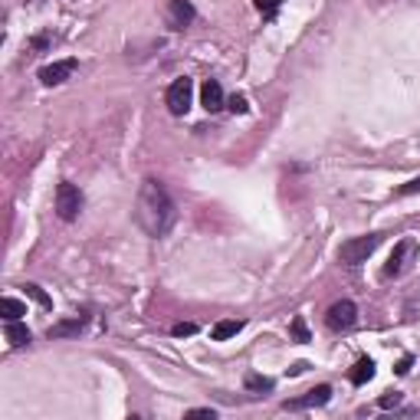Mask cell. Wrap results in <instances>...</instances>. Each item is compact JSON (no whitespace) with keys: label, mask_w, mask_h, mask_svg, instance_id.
Segmentation results:
<instances>
[{"label":"cell","mask_w":420,"mask_h":420,"mask_svg":"<svg viewBox=\"0 0 420 420\" xmlns=\"http://www.w3.org/2000/svg\"><path fill=\"white\" fill-rule=\"evenodd\" d=\"M135 217L141 230L154 237V240H161L171 233V226L178 224V204L171 200V194L165 191V184L161 180H141V191H138V207H135Z\"/></svg>","instance_id":"1"},{"label":"cell","mask_w":420,"mask_h":420,"mask_svg":"<svg viewBox=\"0 0 420 420\" xmlns=\"http://www.w3.org/2000/svg\"><path fill=\"white\" fill-rule=\"evenodd\" d=\"M377 246H381V233L351 237V240L342 243V250H338V259H342L345 266H361V263H368V256L375 253Z\"/></svg>","instance_id":"2"},{"label":"cell","mask_w":420,"mask_h":420,"mask_svg":"<svg viewBox=\"0 0 420 420\" xmlns=\"http://www.w3.org/2000/svg\"><path fill=\"white\" fill-rule=\"evenodd\" d=\"M414 256H417V240H410V237L397 240V243H394V250H390V256H388L384 276H388V279H397V276H404V272L410 270V263H414Z\"/></svg>","instance_id":"3"},{"label":"cell","mask_w":420,"mask_h":420,"mask_svg":"<svg viewBox=\"0 0 420 420\" xmlns=\"http://www.w3.org/2000/svg\"><path fill=\"white\" fill-rule=\"evenodd\" d=\"M82 191L75 187V184H69V180H62L60 187H56V213H60V220H75L79 217V210H82Z\"/></svg>","instance_id":"4"},{"label":"cell","mask_w":420,"mask_h":420,"mask_svg":"<svg viewBox=\"0 0 420 420\" xmlns=\"http://www.w3.org/2000/svg\"><path fill=\"white\" fill-rule=\"evenodd\" d=\"M191 99H194V82L191 79H174L165 92V105L171 115H184L191 108Z\"/></svg>","instance_id":"5"},{"label":"cell","mask_w":420,"mask_h":420,"mask_svg":"<svg viewBox=\"0 0 420 420\" xmlns=\"http://www.w3.org/2000/svg\"><path fill=\"white\" fill-rule=\"evenodd\" d=\"M325 322H329L331 331H348L355 322H358V305H355L351 299L335 302V305L329 309V315H325Z\"/></svg>","instance_id":"6"},{"label":"cell","mask_w":420,"mask_h":420,"mask_svg":"<svg viewBox=\"0 0 420 420\" xmlns=\"http://www.w3.org/2000/svg\"><path fill=\"white\" fill-rule=\"evenodd\" d=\"M165 16H167V27H171V30H187V27L194 23L197 10L191 0H167Z\"/></svg>","instance_id":"7"},{"label":"cell","mask_w":420,"mask_h":420,"mask_svg":"<svg viewBox=\"0 0 420 420\" xmlns=\"http://www.w3.org/2000/svg\"><path fill=\"white\" fill-rule=\"evenodd\" d=\"M331 401V388L329 384H318V388L305 390L302 397H292V401H285V410H312V407H322Z\"/></svg>","instance_id":"8"},{"label":"cell","mask_w":420,"mask_h":420,"mask_svg":"<svg viewBox=\"0 0 420 420\" xmlns=\"http://www.w3.org/2000/svg\"><path fill=\"white\" fill-rule=\"evenodd\" d=\"M75 73V60H60V62H49L40 69V82L43 86H62L69 75Z\"/></svg>","instance_id":"9"},{"label":"cell","mask_w":420,"mask_h":420,"mask_svg":"<svg viewBox=\"0 0 420 420\" xmlns=\"http://www.w3.org/2000/svg\"><path fill=\"white\" fill-rule=\"evenodd\" d=\"M86 322H89V315L79 312L73 315V318H66V322H56V325H49V338H73V335H79V331L86 329Z\"/></svg>","instance_id":"10"},{"label":"cell","mask_w":420,"mask_h":420,"mask_svg":"<svg viewBox=\"0 0 420 420\" xmlns=\"http://www.w3.org/2000/svg\"><path fill=\"white\" fill-rule=\"evenodd\" d=\"M200 102H204V108L207 112H220L224 108V89H220V82L217 79H207L204 86H200Z\"/></svg>","instance_id":"11"},{"label":"cell","mask_w":420,"mask_h":420,"mask_svg":"<svg viewBox=\"0 0 420 420\" xmlns=\"http://www.w3.org/2000/svg\"><path fill=\"white\" fill-rule=\"evenodd\" d=\"M348 377H351V384H368V381H371V377H375V361L371 358H358L355 361V368H351V371H348Z\"/></svg>","instance_id":"12"},{"label":"cell","mask_w":420,"mask_h":420,"mask_svg":"<svg viewBox=\"0 0 420 420\" xmlns=\"http://www.w3.org/2000/svg\"><path fill=\"white\" fill-rule=\"evenodd\" d=\"M237 331H243V322L226 318V322H217V325L210 329V338H213V342H226V338H233Z\"/></svg>","instance_id":"13"},{"label":"cell","mask_w":420,"mask_h":420,"mask_svg":"<svg viewBox=\"0 0 420 420\" xmlns=\"http://www.w3.org/2000/svg\"><path fill=\"white\" fill-rule=\"evenodd\" d=\"M30 329H27V325H20V318H16V322H7V342H10V345L14 348H23V345H30Z\"/></svg>","instance_id":"14"},{"label":"cell","mask_w":420,"mask_h":420,"mask_svg":"<svg viewBox=\"0 0 420 420\" xmlns=\"http://www.w3.org/2000/svg\"><path fill=\"white\" fill-rule=\"evenodd\" d=\"M0 315H3L7 322H16V318H23V315H27V305H23L20 299L3 296V299H0Z\"/></svg>","instance_id":"15"},{"label":"cell","mask_w":420,"mask_h":420,"mask_svg":"<svg viewBox=\"0 0 420 420\" xmlns=\"http://www.w3.org/2000/svg\"><path fill=\"white\" fill-rule=\"evenodd\" d=\"M243 384H246V390H250V394H270V390L276 388V381H272V377L253 375V371L246 375V381H243Z\"/></svg>","instance_id":"16"},{"label":"cell","mask_w":420,"mask_h":420,"mask_svg":"<svg viewBox=\"0 0 420 420\" xmlns=\"http://www.w3.org/2000/svg\"><path fill=\"white\" fill-rule=\"evenodd\" d=\"M23 292H27V296H30L36 305H43V309H49V305H53V302H49V296H46V292L36 283H27V285H23Z\"/></svg>","instance_id":"17"},{"label":"cell","mask_w":420,"mask_h":420,"mask_svg":"<svg viewBox=\"0 0 420 420\" xmlns=\"http://www.w3.org/2000/svg\"><path fill=\"white\" fill-rule=\"evenodd\" d=\"M279 3H283V0H256V10L266 16V20H272L276 10H279Z\"/></svg>","instance_id":"18"},{"label":"cell","mask_w":420,"mask_h":420,"mask_svg":"<svg viewBox=\"0 0 420 420\" xmlns=\"http://www.w3.org/2000/svg\"><path fill=\"white\" fill-rule=\"evenodd\" d=\"M401 401H404V394H401V390H388V394L377 401V407H381V410H390V407H397Z\"/></svg>","instance_id":"19"},{"label":"cell","mask_w":420,"mask_h":420,"mask_svg":"<svg viewBox=\"0 0 420 420\" xmlns=\"http://www.w3.org/2000/svg\"><path fill=\"white\" fill-rule=\"evenodd\" d=\"M292 338H296V342H309V329H305V318H302V315L292 318Z\"/></svg>","instance_id":"20"},{"label":"cell","mask_w":420,"mask_h":420,"mask_svg":"<svg viewBox=\"0 0 420 420\" xmlns=\"http://www.w3.org/2000/svg\"><path fill=\"white\" fill-rule=\"evenodd\" d=\"M194 331H197L194 322H178V325L171 329V335H178V338H184V335H194Z\"/></svg>","instance_id":"21"},{"label":"cell","mask_w":420,"mask_h":420,"mask_svg":"<svg viewBox=\"0 0 420 420\" xmlns=\"http://www.w3.org/2000/svg\"><path fill=\"white\" fill-rule=\"evenodd\" d=\"M187 417H217V410L213 407H194V410H187Z\"/></svg>","instance_id":"22"},{"label":"cell","mask_w":420,"mask_h":420,"mask_svg":"<svg viewBox=\"0 0 420 420\" xmlns=\"http://www.w3.org/2000/svg\"><path fill=\"white\" fill-rule=\"evenodd\" d=\"M397 194H401V197H407V194H420V178L407 180V184H404V187H401V191H397Z\"/></svg>","instance_id":"23"},{"label":"cell","mask_w":420,"mask_h":420,"mask_svg":"<svg viewBox=\"0 0 420 420\" xmlns=\"http://www.w3.org/2000/svg\"><path fill=\"white\" fill-rule=\"evenodd\" d=\"M230 108H233V112H246V108H250V105H246V99H243V95H233V99H230Z\"/></svg>","instance_id":"24"},{"label":"cell","mask_w":420,"mask_h":420,"mask_svg":"<svg viewBox=\"0 0 420 420\" xmlns=\"http://www.w3.org/2000/svg\"><path fill=\"white\" fill-rule=\"evenodd\" d=\"M410 364H414V358H410V355H404V358L397 361V368H394V371H397V375H407V371H410Z\"/></svg>","instance_id":"25"},{"label":"cell","mask_w":420,"mask_h":420,"mask_svg":"<svg viewBox=\"0 0 420 420\" xmlns=\"http://www.w3.org/2000/svg\"><path fill=\"white\" fill-rule=\"evenodd\" d=\"M305 368H309V364H305V361H299V364H292V368H289V375H302Z\"/></svg>","instance_id":"26"}]
</instances>
